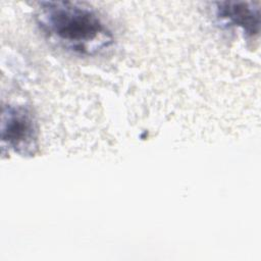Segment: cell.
Returning <instances> with one entry per match:
<instances>
[{"label":"cell","mask_w":261,"mask_h":261,"mask_svg":"<svg viewBox=\"0 0 261 261\" xmlns=\"http://www.w3.org/2000/svg\"><path fill=\"white\" fill-rule=\"evenodd\" d=\"M36 20L50 41L76 55L94 56L113 43L111 31L98 14L76 2H41Z\"/></svg>","instance_id":"cell-1"},{"label":"cell","mask_w":261,"mask_h":261,"mask_svg":"<svg viewBox=\"0 0 261 261\" xmlns=\"http://www.w3.org/2000/svg\"><path fill=\"white\" fill-rule=\"evenodd\" d=\"M2 144L22 156L34 155L38 149V129L33 115L19 106L3 109L1 119Z\"/></svg>","instance_id":"cell-2"},{"label":"cell","mask_w":261,"mask_h":261,"mask_svg":"<svg viewBox=\"0 0 261 261\" xmlns=\"http://www.w3.org/2000/svg\"><path fill=\"white\" fill-rule=\"evenodd\" d=\"M216 17L225 27H237L254 37L259 34V8L251 2H220L216 6Z\"/></svg>","instance_id":"cell-3"}]
</instances>
